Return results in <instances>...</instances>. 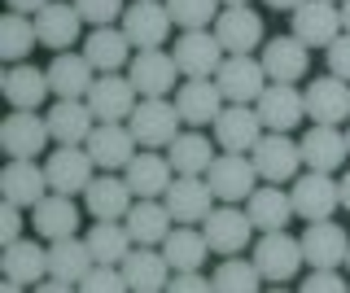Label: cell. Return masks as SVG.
<instances>
[{
    "mask_svg": "<svg viewBox=\"0 0 350 293\" xmlns=\"http://www.w3.org/2000/svg\"><path fill=\"white\" fill-rule=\"evenodd\" d=\"M180 110L167 101V96H145V101H136V110H131L127 127L131 136H136L140 149H167L175 136H180Z\"/></svg>",
    "mask_w": 350,
    "mask_h": 293,
    "instance_id": "cell-1",
    "label": "cell"
},
{
    "mask_svg": "<svg viewBox=\"0 0 350 293\" xmlns=\"http://www.w3.org/2000/svg\"><path fill=\"white\" fill-rule=\"evenodd\" d=\"M96 162L83 145H62L57 154L44 162V176H49V193H66V197H79L88 193V184L96 180Z\"/></svg>",
    "mask_w": 350,
    "mask_h": 293,
    "instance_id": "cell-2",
    "label": "cell"
},
{
    "mask_svg": "<svg viewBox=\"0 0 350 293\" xmlns=\"http://www.w3.org/2000/svg\"><path fill=\"white\" fill-rule=\"evenodd\" d=\"M254 263H258V271H262V280H293L302 271V263H306V254H302V241L298 236H289L280 227V232H262L258 241H254Z\"/></svg>",
    "mask_w": 350,
    "mask_h": 293,
    "instance_id": "cell-3",
    "label": "cell"
},
{
    "mask_svg": "<svg viewBox=\"0 0 350 293\" xmlns=\"http://www.w3.org/2000/svg\"><path fill=\"white\" fill-rule=\"evenodd\" d=\"M202 232H206V241H211L215 254L228 258V254H245V245H254L258 227L250 223V210H237V201H228V206H219V210L206 214Z\"/></svg>",
    "mask_w": 350,
    "mask_h": 293,
    "instance_id": "cell-4",
    "label": "cell"
},
{
    "mask_svg": "<svg viewBox=\"0 0 350 293\" xmlns=\"http://www.w3.org/2000/svg\"><path fill=\"white\" fill-rule=\"evenodd\" d=\"M175 66H180V74H189V79H215V70L224 66V44L215 40V31L197 27V31H184L180 40H175Z\"/></svg>",
    "mask_w": 350,
    "mask_h": 293,
    "instance_id": "cell-5",
    "label": "cell"
},
{
    "mask_svg": "<svg viewBox=\"0 0 350 293\" xmlns=\"http://www.w3.org/2000/svg\"><path fill=\"white\" fill-rule=\"evenodd\" d=\"M206 184L219 201H245L258 189V167L250 154H219L206 171Z\"/></svg>",
    "mask_w": 350,
    "mask_h": 293,
    "instance_id": "cell-6",
    "label": "cell"
},
{
    "mask_svg": "<svg viewBox=\"0 0 350 293\" xmlns=\"http://www.w3.org/2000/svg\"><path fill=\"white\" fill-rule=\"evenodd\" d=\"M293 214L306 223L315 219H333V210L342 206V184H337L328 171H311V176H298L293 180Z\"/></svg>",
    "mask_w": 350,
    "mask_h": 293,
    "instance_id": "cell-7",
    "label": "cell"
},
{
    "mask_svg": "<svg viewBox=\"0 0 350 293\" xmlns=\"http://www.w3.org/2000/svg\"><path fill=\"white\" fill-rule=\"evenodd\" d=\"M254 167H258V180L267 184H284V180H298V167H302V145L289 140V132H262V140L254 145Z\"/></svg>",
    "mask_w": 350,
    "mask_h": 293,
    "instance_id": "cell-8",
    "label": "cell"
},
{
    "mask_svg": "<svg viewBox=\"0 0 350 293\" xmlns=\"http://www.w3.org/2000/svg\"><path fill=\"white\" fill-rule=\"evenodd\" d=\"M215 83L232 105H254L258 92L267 88L271 79H267V70H262V61H254L245 53V57H224V66L215 70Z\"/></svg>",
    "mask_w": 350,
    "mask_h": 293,
    "instance_id": "cell-9",
    "label": "cell"
},
{
    "mask_svg": "<svg viewBox=\"0 0 350 293\" xmlns=\"http://www.w3.org/2000/svg\"><path fill=\"white\" fill-rule=\"evenodd\" d=\"M215 40L224 44L228 57H245L262 44V18L254 14L250 5H237V9H219L215 18Z\"/></svg>",
    "mask_w": 350,
    "mask_h": 293,
    "instance_id": "cell-10",
    "label": "cell"
},
{
    "mask_svg": "<svg viewBox=\"0 0 350 293\" xmlns=\"http://www.w3.org/2000/svg\"><path fill=\"white\" fill-rule=\"evenodd\" d=\"M254 110H258L267 132H293L306 118V101H302L298 83H267V88L258 92Z\"/></svg>",
    "mask_w": 350,
    "mask_h": 293,
    "instance_id": "cell-11",
    "label": "cell"
},
{
    "mask_svg": "<svg viewBox=\"0 0 350 293\" xmlns=\"http://www.w3.org/2000/svg\"><path fill=\"white\" fill-rule=\"evenodd\" d=\"M49 140H53L49 118H40L36 110H14L0 123V145L9 158H40Z\"/></svg>",
    "mask_w": 350,
    "mask_h": 293,
    "instance_id": "cell-12",
    "label": "cell"
},
{
    "mask_svg": "<svg viewBox=\"0 0 350 293\" xmlns=\"http://www.w3.org/2000/svg\"><path fill=\"white\" fill-rule=\"evenodd\" d=\"M306 101V118L311 123H328V127H342L350 118V83L337 79V74H324V79H311L302 92Z\"/></svg>",
    "mask_w": 350,
    "mask_h": 293,
    "instance_id": "cell-13",
    "label": "cell"
},
{
    "mask_svg": "<svg viewBox=\"0 0 350 293\" xmlns=\"http://www.w3.org/2000/svg\"><path fill=\"white\" fill-rule=\"evenodd\" d=\"M136 96H140V92L131 88L127 74H96L92 92H88L83 101L92 105L96 123H127L131 110H136Z\"/></svg>",
    "mask_w": 350,
    "mask_h": 293,
    "instance_id": "cell-14",
    "label": "cell"
},
{
    "mask_svg": "<svg viewBox=\"0 0 350 293\" xmlns=\"http://www.w3.org/2000/svg\"><path fill=\"white\" fill-rule=\"evenodd\" d=\"M171 14L162 0H136V5H127L123 14V36L131 40L136 48H162L171 36Z\"/></svg>",
    "mask_w": 350,
    "mask_h": 293,
    "instance_id": "cell-15",
    "label": "cell"
},
{
    "mask_svg": "<svg viewBox=\"0 0 350 293\" xmlns=\"http://www.w3.org/2000/svg\"><path fill=\"white\" fill-rule=\"evenodd\" d=\"M262 140V118L250 105H224V114L215 118V145L224 154H254Z\"/></svg>",
    "mask_w": 350,
    "mask_h": 293,
    "instance_id": "cell-16",
    "label": "cell"
},
{
    "mask_svg": "<svg viewBox=\"0 0 350 293\" xmlns=\"http://www.w3.org/2000/svg\"><path fill=\"white\" fill-rule=\"evenodd\" d=\"M293 36L306 48H328L342 36V9L333 0H306V5L293 9Z\"/></svg>",
    "mask_w": 350,
    "mask_h": 293,
    "instance_id": "cell-17",
    "label": "cell"
},
{
    "mask_svg": "<svg viewBox=\"0 0 350 293\" xmlns=\"http://www.w3.org/2000/svg\"><path fill=\"white\" fill-rule=\"evenodd\" d=\"M175 74H180V66H175V57L162 53V48H140L136 57L127 61V79L140 96H167L175 88Z\"/></svg>",
    "mask_w": 350,
    "mask_h": 293,
    "instance_id": "cell-18",
    "label": "cell"
},
{
    "mask_svg": "<svg viewBox=\"0 0 350 293\" xmlns=\"http://www.w3.org/2000/svg\"><path fill=\"white\" fill-rule=\"evenodd\" d=\"M211 201H215V193H211V184L202 176H180V180H171L167 193H162V206L171 210L175 223H206V214L215 210Z\"/></svg>",
    "mask_w": 350,
    "mask_h": 293,
    "instance_id": "cell-19",
    "label": "cell"
},
{
    "mask_svg": "<svg viewBox=\"0 0 350 293\" xmlns=\"http://www.w3.org/2000/svg\"><path fill=\"white\" fill-rule=\"evenodd\" d=\"M262 70H267L271 83H298L306 70H311V48L302 44L298 36H276L262 44Z\"/></svg>",
    "mask_w": 350,
    "mask_h": 293,
    "instance_id": "cell-20",
    "label": "cell"
},
{
    "mask_svg": "<svg viewBox=\"0 0 350 293\" xmlns=\"http://www.w3.org/2000/svg\"><path fill=\"white\" fill-rule=\"evenodd\" d=\"M83 149L92 154V162L101 171H123L136 158V136H131L127 123H96Z\"/></svg>",
    "mask_w": 350,
    "mask_h": 293,
    "instance_id": "cell-21",
    "label": "cell"
},
{
    "mask_svg": "<svg viewBox=\"0 0 350 293\" xmlns=\"http://www.w3.org/2000/svg\"><path fill=\"white\" fill-rule=\"evenodd\" d=\"M96 127V114L83 96H57V105H49V132L57 145H88Z\"/></svg>",
    "mask_w": 350,
    "mask_h": 293,
    "instance_id": "cell-22",
    "label": "cell"
},
{
    "mask_svg": "<svg viewBox=\"0 0 350 293\" xmlns=\"http://www.w3.org/2000/svg\"><path fill=\"white\" fill-rule=\"evenodd\" d=\"M302 241V254L311 267H342L346 254H350V241H346V227L333 223V219H315L306 223V232L298 236Z\"/></svg>",
    "mask_w": 350,
    "mask_h": 293,
    "instance_id": "cell-23",
    "label": "cell"
},
{
    "mask_svg": "<svg viewBox=\"0 0 350 293\" xmlns=\"http://www.w3.org/2000/svg\"><path fill=\"white\" fill-rule=\"evenodd\" d=\"M0 197L31 210L40 197H49V176H44V167H36V158H9V167L0 171Z\"/></svg>",
    "mask_w": 350,
    "mask_h": 293,
    "instance_id": "cell-24",
    "label": "cell"
},
{
    "mask_svg": "<svg viewBox=\"0 0 350 293\" xmlns=\"http://www.w3.org/2000/svg\"><path fill=\"white\" fill-rule=\"evenodd\" d=\"M171 176H175L171 158L158 154V149H140V154L123 167V180H127V189L136 193V197H162V193L171 189Z\"/></svg>",
    "mask_w": 350,
    "mask_h": 293,
    "instance_id": "cell-25",
    "label": "cell"
},
{
    "mask_svg": "<svg viewBox=\"0 0 350 293\" xmlns=\"http://www.w3.org/2000/svg\"><path fill=\"white\" fill-rule=\"evenodd\" d=\"M79 219H83V210L75 206V197H66V193H49V197H40L31 206V223H36V236H44V241L75 236L79 232Z\"/></svg>",
    "mask_w": 350,
    "mask_h": 293,
    "instance_id": "cell-26",
    "label": "cell"
},
{
    "mask_svg": "<svg viewBox=\"0 0 350 293\" xmlns=\"http://www.w3.org/2000/svg\"><path fill=\"white\" fill-rule=\"evenodd\" d=\"M224 101L228 96L219 92L215 79H189L180 92H175V110H180V118L189 127H206V123L215 127V118L224 114Z\"/></svg>",
    "mask_w": 350,
    "mask_h": 293,
    "instance_id": "cell-27",
    "label": "cell"
},
{
    "mask_svg": "<svg viewBox=\"0 0 350 293\" xmlns=\"http://www.w3.org/2000/svg\"><path fill=\"white\" fill-rule=\"evenodd\" d=\"M302 167H311V171H342V162H346V132H337V127H328V123H311V132H306L302 140Z\"/></svg>",
    "mask_w": 350,
    "mask_h": 293,
    "instance_id": "cell-28",
    "label": "cell"
},
{
    "mask_svg": "<svg viewBox=\"0 0 350 293\" xmlns=\"http://www.w3.org/2000/svg\"><path fill=\"white\" fill-rule=\"evenodd\" d=\"M96 83V66L88 61V53L66 48L49 61V88L53 96H88Z\"/></svg>",
    "mask_w": 350,
    "mask_h": 293,
    "instance_id": "cell-29",
    "label": "cell"
},
{
    "mask_svg": "<svg viewBox=\"0 0 350 293\" xmlns=\"http://www.w3.org/2000/svg\"><path fill=\"white\" fill-rule=\"evenodd\" d=\"M83 18H79V9L75 5H62V0H53L49 9H40L36 14V36H40V44L44 48H53V53H66L75 44V40L83 36Z\"/></svg>",
    "mask_w": 350,
    "mask_h": 293,
    "instance_id": "cell-30",
    "label": "cell"
},
{
    "mask_svg": "<svg viewBox=\"0 0 350 293\" xmlns=\"http://www.w3.org/2000/svg\"><path fill=\"white\" fill-rule=\"evenodd\" d=\"M131 201H136V193L127 189V180L109 176V171L96 176L88 184V193H83V210L92 214V219H127Z\"/></svg>",
    "mask_w": 350,
    "mask_h": 293,
    "instance_id": "cell-31",
    "label": "cell"
},
{
    "mask_svg": "<svg viewBox=\"0 0 350 293\" xmlns=\"http://www.w3.org/2000/svg\"><path fill=\"white\" fill-rule=\"evenodd\" d=\"M123 280H127V289H136V293H158V289H167V280H171L167 254H162V249H149V245H136V249L123 258Z\"/></svg>",
    "mask_w": 350,
    "mask_h": 293,
    "instance_id": "cell-32",
    "label": "cell"
},
{
    "mask_svg": "<svg viewBox=\"0 0 350 293\" xmlns=\"http://www.w3.org/2000/svg\"><path fill=\"white\" fill-rule=\"evenodd\" d=\"M245 210H250V223L258 227V232H280V227H289L293 219V197L280 189V184H262L245 197Z\"/></svg>",
    "mask_w": 350,
    "mask_h": 293,
    "instance_id": "cell-33",
    "label": "cell"
},
{
    "mask_svg": "<svg viewBox=\"0 0 350 293\" xmlns=\"http://www.w3.org/2000/svg\"><path fill=\"white\" fill-rule=\"evenodd\" d=\"M123 223H127V232H131V241H136V245H162L175 219H171V210L158 197H136Z\"/></svg>",
    "mask_w": 350,
    "mask_h": 293,
    "instance_id": "cell-34",
    "label": "cell"
},
{
    "mask_svg": "<svg viewBox=\"0 0 350 293\" xmlns=\"http://www.w3.org/2000/svg\"><path fill=\"white\" fill-rule=\"evenodd\" d=\"M83 53H88V61H92L96 70L114 74V70H123L131 61V40L123 36V27H92L83 36Z\"/></svg>",
    "mask_w": 350,
    "mask_h": 293,
    "instance_id": "cell-35",
    "label": "cell"
},
{
    "mask_svg": "<svg viewBox=\"0 0 350 293\" xmlns=\"http://www.w3.org/2000/svg\"><path fill=\"white\" fill-rule=\"evenodd\" d=\"M5 101L14 105V110H36V105H44V96H49V70H36L27 66V61H14V66L5 70Z\"/></svg>",
    "mask_w": 350,
    "mask_h": 293,
    "instance_id": "cell-36",
    "label": "cell"
},
{
    "mask_svg": "<svg viewBox=\"0 0 350 293\" xmlns=\"http://www.w3.org/2000/svg\"><path fill=\"white\" fill-rule=\"evenodd\" d=\"M92 245H88V236H57V241H49V276L66 280V285H79L88 276V267H92Z\"/></svg>",
    "mask_w": 350,
    "mask_h": 293,
    "instance_id": "cell-37",
    "label": "cell"
},
{
    "mask_svg": "<svg viewBox=\"0 0 350 293\" xmlns=\"http://www.w3.org/2000/svg\"><path fill=\"white\" fill-rule=\"evenodd\" d=\"M0 271L22 280V285H40V280L49 276V249L27 241V236H18V241H9L5 254H0Z\"/></svg>",
    "mask_w": 350,
    "mask_h": 293,
    "instance_id": "cell-38",
    "label": "cell"
},
{
    "mask_svg": "<svg viewBox=\"0 0 350 293\" xmlns=\"http://www.w3.org/2000/svg\"><path fill=\"white\" fill-rule=\"evenodd\" d=\"M162 254H167L171 271H197L206 263V254H211V241H206V232H197V223H180L167 232Z\"/></svg>",
    "mask_w": 350,
    "mask_h": 293,
    "instance_id": "cell-39",
    "label": "cell"
},
{
    "mask_svg": "<svg viewBox=\"0 0 350 293\" xmlns=\"http://www.w3.org/2000/svg\"><path fill=\"white\" fill-rule=\"evenodd\" d=\"M167 158L175 167V176H206L211 171V162L219 158L215 154V140L202 136V132H180L167 145Z\"/></svg>",
    "mask_w": 350,
    "mask_h": 293,
    "instance_id": "cell-40",
    "label": "cell"
},
{
    "mask_svg": "<svg viewBox=\"0 0 350 293\" xmlns=\"http://www.w3.org/2000/svg\"><path fill=\"white\" fill-rule=\"evenodd\" d=\"M88 245H92L96 263H114V267H123V258L136 249V241H131L123 219H96L88 227Z\"/></svg>",
    "mask_w": 350,
    "mask_h": 293,
    "instance_id": "cell-41",
    "label": "cell"
},
{
    "mask_svg": "<svg viewBox=\"0 0 350 293\" xmlns=\"http://www.w3.org/2000/svg\"><path fill=\"white\" fill-rule=\"evenodd\" d=\"M215 293H258L262 289V271H258V263L254 258H241V254H228L224 263L215 267Z\"/></svg>",
    "mask_w": 350,
    "mask_h": 293,
    "instance_id": "cell-42",
    "label": "cell"
},
{
    "mask_svg": "<svg viewBox=\"0 0 350 293\" xmlns=\"http://www.w3.org/2000/svg\"><path fill=\"white\" fill-rule=\"evenodd\" d=\"M36 44H40L36 23H31L27 14H14V9H9V14L0 18V57H5V61H22Z\"/></svg>",
    "mask_w": 350,
    "mask_h": 293,
    "instance_id": "cell-43",
    "label": "cell"
},
{
    "mask_svg": "<svg viewBox=\"0 0 350 293\" xmlns=\"http://www.w3.org/2000/svg\"><path fill=\"white\" fill-rule=\"evenodd\" d=\"M162 5H167V14H171L175 27L197 31V27H211L215 23L219 9H224V0H162Z\"/></svg>",
    "mask_w": 350,
    "mask_h": 293,
    "instance_id": "cell-44",
    "label": "cell"
},
{
    "mask_svg": "<svg viewBox=\"0 0 350 293\" xmlns=\"http://www.w3.org/2000/svg\"><path fill=\"white\" fill-rule=\"evenodd\" d=\"M75 289H83V293H123L127 280H123V267H114V263H92V267H88V276H83Z\"/></svg>",
    "mask_w": 350,
    "mask_h": 293,
    "instance_id": "cell-45",
    "label": "cell"
},
{
    "mask_svg": "<svg viewBox=\"0 0 350 293\" xmlns=\"http://www.w3.org/2000/svg\"><path fill=\"white\" fill-rule=\"evenodd\" d=\"M75 9H79V18L92 23V27H114L118 18L127 14L123 0H75Z\"/></svg>",
    "mask_w": 350,
    "mask_h": 293,
    "instance_id": "cell-46",
    "label": "cell"
},
{
    "mask_svg": "<svg viewBox=\"0 0 350 293\" xmlns=\"http://www.w3.org/2000/svg\"><path fill=\"white\" fill-rule=\"evenodd\" d=\"M302 293H346V280L337 276V267H311V276L298 280Z\"/></svg>",
    "mask_w": 350,
    "mask_h": 293,
    "instance_id": "cell-47",
    "label": "cell"
},
{
    "mask_svg": "<svg viewBox=\"0 0 350 293\" xmlns=\"http://www.w3.org/2000/svg\"><path fill=\"white\" fill-rule=\"evenodd\" d=\"M328 74H337V79L350 83V36H337L333 44H328Z\"/></svg>",
    "mask_w": 350,
    "mask_h": 293,
    "instance_id": "cell-48",
    "label": "cell"
},
{
    "mask_svg": "<svg viewBox=\"0 0 350 293\" xmlns=\"http://www.w3.org/2000/svg\"><path fill=\"white\" fill-rule=\"evenodd\" d=\"M22 210H27V206H18V201L0 206V245H9V241L22 236Z\"/></svg>",
    "mask_w": 350,
    "mask_h": 293,
    "instance_id": "cell-49",
    "label": "cell"
},
{
    "mask_svg": "<svg viewBox=\"0 0 350 293\" xmlns=\"http://www.w3.org/2000/svg\"><path fill=\"white\" fill-rule=\"evenodd\" d=\"M167 289L171 293H211L215 280H206L202 267H197V271H175V280H167Z\"/></svg>",
    "mask_w": 350,
    "mask_h": 293,
    "instance_id": "cell-50",
    "label": "cell"
},
{
    "mask_svg": "<svg viewBox=\"0 0 350 293\" xmlns=\"http://www.w3.org/2000/svg\"><path fill=\"white\" fill-rule=\"evenodd\" d=\"M53 0H9V9L14 14H40V9H49Z\"/></svg>",
    "mask_w": 350,
    "mask_h": 293,
    "instance_id": "cell-51",
    "label": "cell"
},
{
    "mask_svg": "<svg viewBox=\"0 0 350 293\" xmlns=\"http://www.w3.org/2000/svg\"><path fill=\"white\" fill-rule=\"evenodd\" d=\"M267 5H271V9H289V14H293V9L306 5V0H267Z\"/></svg>",
    "mask_w": 350,
    "mask_h": 293,
    "instance_id": "cell-52",
    "label": "cell"
},
{
    "mask_svg": "<svg viewBox=\"0 0 350 293\" xmlns=\"http://www.w3.org/2000/svg\"><path fill=\"white\" fill-rule=\"evenodd\" d=\"M337 184H342V206H346V210H350V171H346V176L337 180Z\"/></svg>",
    "mask_w": 350,
    "mask_h": 293,
    "instance_id": "cell-53",
    "label": "cell"
},
{
    "mask_svg": "<svg viewBox=\"0 0 350 293\" xmlns=\"http://www.w3.org/2000/svg\"><path fill=\"white\" fill-rule=\"evenodd\" d=\"M337 9H342V31L350 36V0H342V5H337Z\"/></svg>",
    "mask_w": 350,
    "mask_h": 293,
    "instance_id": "cell-54",
    "label": "cell"
},
{
    "mask_svg": "<svg viewBox=\"0 0 350 293\" xmlns=\"http://www.w3.org/2000/svg\"><path fill=\"white\" fill-rule=\"evenodd\" d=\"M237 5H250V0H224V9H237Z\"/></svg>",
    "mask_w": 350,
    "mask_h": 293,
    "instance_id": "cell-55",
    "label": "cell"
},
{
    "mask_svg": "<svg viewBox=\"0 0 350 293\" xmlns=\"http://www.w3.org/2000/svg\"><path fill=\"white\" fill-rule=\"evenodd\" d=\"M346 149H350V132H346Z\"/></svg>",
    "mask_w": 350,
    "mask_h": 293,
    "instance_id": "cell-56",
    "label": "cell"
},
{
    "mask_svg": "<svg viewBox=\"0 0 350 293\" xmlns=\"http://www.w3.org/2000/svg\"><path fill=\"white\" fill-rule=\"evenodd\" d=\"M346 267H350V254H346Z\"/></svg>",
    "mask_w": 350,
    "mask_h": 293,
    "instance_id": "cell-57",
    "label": "cell"
}]
</instances>
